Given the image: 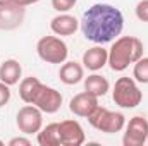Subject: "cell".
<instances>
[{"label": "cell", "mask_w": 148, "mask_h": 146, "mask_svg": "<svg viewBox=\"0 0 148 146\" xmlns=\"http://www.w3.org/2000/svg\"><path fill=\"white\" fill-rule=\"evenodd\" d=\"M21 74H23V67L17 60L9 59V60L2 62V65H0V81L2 83H5L9 86H14V84L19 83Z\"/></svg>", "instance_id": "cell-14"}, {"label": "cell", "mask_w": 148, "mask_h": 146, "mask_svg": "<svg viewBox=\"0 0 148 146\" xmlns=\"http://www.w3.org/2000/svg\"><path fill=\"white\" fill-rule=\"evenodd\" d=\"M109 86H110L109 81L103 76H100V74H91V76H88L84 79V91L95 95L97 98L105 96L107 91H109Z\"/></svg>", "instance_id": "cell-17"}, {"label": "cell", "mask_w": 148, "mask_h": 146, "mask_svg": "<svg viewBox=\"0 0 148 146\" xmlns=\"http://www.w3.org/2000/svg\"><path fill=\"white\" fill-rule=\"evenodd\" d=\"M16 124L23 134H38L41 129V124H43L41 110L31 103H28L26 107H23L17 112Z\"/></svg>", "instance_id": "cell-6"}, {"label": "cell", "mask_w": 148, "mask_h": 146, "mask_svg": "<svg viewBox=\"0 0 148 146\" xmlns=\"http://www.w3.org/2000/svg\"><path fill=\"white\" fill-rule=\"evenodd\" d=\"M147 143H148V139H147Z\"/></svg>", "instance_id": "cell-27"}, {"label": "cell", "mask_w": 148, "mask_h": 146, "mask_svg": "<svg viewBox=\"0 0 148 146\" xmlns=\"http://www.w3.org/2000/svg\"><path fill=\"white\" fill-rule=\"evenodd\" d=\"M59 77L64 84L67 86H73V84H77L79 81H83L84 77V71H83V65L77 64V62H64V65L60 67L59 71Z\"/></svg>", "instance_id": "cell-15"}, {"label": "cell", "mask_w": 148, "mask_h": 146, "mask_svg": "<svg viewBox=\"0 0 148 146\" xmlns=\"http://www.w3.org/2000/svg\"><path fill=\"white\" fill-rule=\"evenodd\" d=\"M112 100L121 108H134L141 103L143 93L140 91L138 84L131 77H119L114 84Z\"/></svg>", "instance_id": "cell-3"}, {"label": "cell", "mask_w": 148, "mask_h": 146, "mask_svg": "<svg viewBox=\"0 0 148 146\" xmlns=\"http://www.w3.org/2000/svg\"><path fill=\"white\" fill-rule=\"evenodd\" d=\"M14 3H17V5H23V7H28V5H33V3H36L40 0H12Z\"/></svg>", "instance_id": "cell-24"}, {"label": "cell", "mask_w": 148, "mask_h": 146, "mask_svg": "<svg viewBox=\"0 0 148 146\" xmlns=\"http://www.w3.org/2000/svg\"><path fill=\"white\" fill-rule=\"evenodd\" d=\"M88 122L91 124V127L98 129L100 132H107V134H114L124 129L126 126V117L121 112H112L103 107H97L88 117Z\"/></svg>", "instance_id": "cell-4"}, {"label": "cell", "mask_w": 148, "mask_h": 146, "mask_svg": "<svg viewBox=\"0 0 148 146\" xmlns=\"http://www.w3.org/2000/svg\"><path fill=\"white\" fill-rule=\"evenodd\" d=\"M10 100V86L0 81V107H5Z\"/></svg>", "instance_id": "cell-22"}, {"label": "cell", "mask_w": 148, "mask_h": 146, "mask_svg": "<svg viewBox=\"0 0 148 146\" xmlns=\"http://www.w3.org/2000/svg\"><path fill=\"white\" fill-rule=\"evenodd\" d=\"M59 129L62 146H81L84 143V131L77 120H62Z\"/></svg>", "instance_id": "cell-10"}, {"label": "cell", "mask_w": 148, "mask_h": 146, "mask_svg": "<svg viewBox=\"0 0 148 146\" xmlns=\"http://www.w3.org/2000/svg\"><path fill=\"white\" fill-rule=\"evenodd\" d=\"M97 107H98V98L88 91L76 95L69 102V110L77 117H88Z\"/></svg>", "instance_id": "cell-11"}, {"label": "cell", "mask_w": 148, "mask_h": 146, "mask_svg": "<svg viewBox=\"0 0 148 146\" xmlns=\"http://www.w3.org/2000/svg\"><path fill=\"white\" fill-rule=\"evenodd\" d=\"M133 76L138 83L148 84V57H141L140 60L134 62V69H133Z\"/></svg>", "instance_id": "cell-19"}, {"label": "cell", "mask_w": 148, "mask_h": 146, "mask_svg": "<svg viewBox=\"0 0 148 146\" xmlns=\"http://www.w3.org/2000/svg\"><path fill=\"white\" fill-rule=\"evenodd\" d=\"M136 17L141 23H148V0H141L136 5Z\"/></svg>", "instance_id": "cell-21"}, {"label": "cell", "mask_w": 148, "mask_h": 146, "mask_svg": "<svg viewBox=\"0 0 148 146\" xmlns=\"http://www.w3.org/2000/svg\"><path fill=\"white\" fill-rule=\"evenodd\" d=\"M33 105L38 107V108L41 110V112H45V113H55V112H59L60 105H62V95L55 88H50V86H45L43 84L41 89L38 91Z\"/></svg>", "instance_id": "cell-9"}, {"label": "cell", "mask_w": 148, "mask_h": 146, "mask_svg": "<svg viewBox=\"0 0 148 146\" xmlns=\"http://www.w3.org/2000/svg\"><path fill=\"white\" fill-rule=\"evenodd\" d=\"M107 62H109V50H105L103 46H93L83 53V65L90 71H100Z\"/></svg>", "instance_id": "cell-13"}, {"label": "cell", "mask_w": 148, "mask_h": 146, "mask_svg": "<svg viewBox=\"0 0 148 146\" xmlns=\"http://www.w3.org/2000/svg\"><path fill=\"white\" fill-rule=\"evenodd\" d=\"M148 139V120L141 115H136L126 126V132L122 138L124 146H141Z\"/></svg>", "instance_id": "cell-7"}, {"label": "cell", "mask_w": 148, "mask_h": 146, "mask_svg": "<svg viewBox=\"0 0 148 146\" xmlns=\"http://www.w3.org/2000/svg\"><path fill=\"white\" fill-rule=\"evenodd\" d=\"M143 57V43L136 36H121L117 38L109 50V65L112 71L122 72Z\"/></svg>", "instance_id": "cell-2"}, {"label": "cell", "mask_w": 148, "mask_h": 146, "mask_svg": "<svg viewBox=\"0 0 148 146\" xmlns=\"http://www.w3.org/2000/svg\"><path fill=\"white\" fill-rule=\"evenodd\" d=\"M24 16H26V7L23 5H17L14 2L0 5V29L10 31L19 28L24 21Z\"/></svg>", "instance_id": "cell-8"}, {"label": "cell", "mask_w": 148, "mask_h": 146, "mask_svg": "<svg viewBox=\"0 0 148 146\" xmlns=\"http://www.w3.org/2000/svg\"><path fill=\"white\" fill-rule=\"evenodd\" d=\"M38 145L40 146H60V129L59 124H48L47 127L40 129L38 132Z\"/></svg>", "instance_id": "cell-18"}, {"label": "cell", "mask_w": 148, "mask_h": 146, "mask_svg": "<svg viewBox=\"0 0 148 146\" xmlns=\"http://www.w3.org/2000/svg\"><path fill=\"white\" fill-rule=\"evenodd\" d=\"M2 145H3V143H2V139H0V146H2Z\"/></svg>", "instance_id": "cell-26"}, {"label": "cell", "mask_w": 148, "mask_h": 146, "mask_svg": "<svg viewBox=\"0 0 148 146\" xmlns=\"http://www.w3.org/2000/svg\"><path fill=\"white\" fill-rule=\"evenodd\" d=\"M79 24L86 40L103 45L122 33L124 16L110 3H95L83 14Z\"/></svg>", "instance_id": "cell-1"}, {"label": "cell", "mask_w": 148, "mask_h": 146, "mask_svg": "<svg viewBox=\"0 0 148 146\" xmlns=\"http://www.w3.org/2000/svg\"><path fill=\"white\" fill-rule=\"evenodd\" d=\"M36 52L40 59L47 64H64L69 50L67 45L57 36H43L38 40Z\"/></svg>", "instance_id": "cell-5"}, {"label": "cell", "mask_w": 148, "mask_h": 146, "mask_svg": "<svg viewBox=\"0 0 148 146\" xmlns=\"http://www.w3.org/2000/svg\"><path fill=\"white\" fill-rule=\"evenodd\" d=\"M41 81L38 79V77H24L23 81H21V84H19V96H21V100L24 102V103H31L33 105V102H35V98H36L38 91L41 89Z\"/></svg>", "instance_id": "cell-16"}, {"label": "cell", "mask_w": 148, "mask_h": 146, "mask_svg": "<svg viewBox=\"0 0 148 146\" xmlns=\"http://www.w3.org/2000/svg\"><path fill=\"white\" fill-rule=\"evenodd\" d=\"M79 21L71 14H59L50 21V29L57 36H71L77 31Z\"/></svg>", "instance_id": "cell-12"}, {"label": "cell", "mask_w": 148, "mask_h": 146, "mask_svg": "<svg viewBox=\"0 0 148 146\" xmlns=\"http://www.w3.org/2000/svg\"><path fill=\"white\" fill-rule=\"evenodd\" d=\"M29 145H31V141L26 139V138H14V139L9 141V146H29Z\"/></svg>", "instance_id": "cell-23"}, {"label": "cell", "mask_w": 148, "mask_h": 146, "mask_svg": "<svg viewBox=\"0 0 148 146\" xmlns=\"http://www.w3.org/2000/svg\"><path fill=\"white\" fill-rule=\"evenodd\" d=\"M76 2L77 0H52V7L57 12H67L76 5Z\"/></svg>", "instance_id": "cell-20"}, {"label": "cell", "mask_w": 148, "mask_h": 146, "mask_svg": "<svg viewBox=\"0 0 148 146\" xmlns=\"http://www.w3.org/2000/svg\"><path fill=\"white\" fill-rule=\"evenodd\" d=\"M12 0H0V5H5V3H10Z\"/></svg>", "instance_id": "cell-25"}]
</instances>
